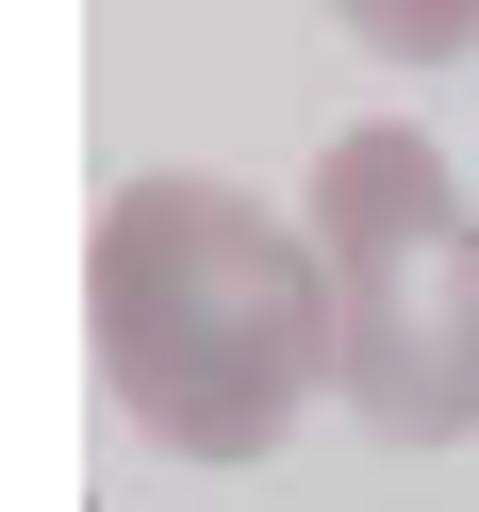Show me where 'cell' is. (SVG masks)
<instances>
[{"label": "cell", "instance_id": "3", "mask_svg": "<svg viewBox=\"0 0 479 512\" xmlns=\"http://www.w3.org/2000/svg\"><path fill=\"white\" fill-rule=\"evenodd\" d=\"M331 34L380 50V67H463V50H479V0H331Z\"/></svg>", "mask_w": 479, "mask_h": 512}, {"label": "cell", "instance_id": "2", "mask_svg": "<svg viewBox=\"0 0 479 512\" xmlns=\"http://www.w3.org/2000/svg\"><path fill=\"white\" fill-rule=\"evenodd\" d=\"M314 265H331V397L380 446L479 430V199L413 116L314 149Z\"/></svg>", "mask_w": 479, "mask_h": 512}, {"label": "cell", "instance_id": "1", "mask_svg": "<svg viewBox=\"0 0 479 512\" xmlns=\"http://www.w3.org/2000/svg\"><path fill=\"white\" fill-rule=\"evenodd\" d=\"M83 331H100V397L166 463H265L331 397L314 215L248 199V182H199V166L116 182L100 248H83Z\"/></svg>", "mask_w": 479, "mask_h": 512}]
</instances>
